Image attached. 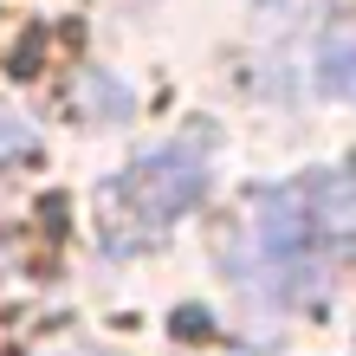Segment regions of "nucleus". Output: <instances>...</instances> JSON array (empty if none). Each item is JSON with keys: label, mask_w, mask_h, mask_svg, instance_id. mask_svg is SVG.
<instances>
[{"label": "nucleus", "mask_w": 356, "mask_h": 356, "mask_svg": "<svg viewBox=\"0 0 356 356\" xmlns=\"http://www.w3.org/2000/svg\"><path fill=\"white\" fill-rule=\"evenodd\" d=\"M318 85L330 97L356 104V19H337V26L318 39Z\"/></svg>", "instance_id": "obj_2"}, {"label": "nucleus", "mask_w": 356, "mask_h": 356, "mask_svg": "<svg viewBox=\"0 0 356 356\" xmlns=\"http://www.w3.org/2000/svg\"><path fill=\"white\" fill-rule=\"evenodd\" d=\"M33 149V130H26V123H13V117H0V162H7V156H26Z\"/></svg>", "instance_id": "obj_3"}, {"label": "nucleus", "mask_w": 356, "mask_h": 356, "mask_svg": "<svg viewBox=\"0 0 356 356\" xmlns=\"http://www.w3.org/2000/svg\"><path fill=\"white\" fill-rule=\"evenodd\" d=\"M201 195H207V156L195 143H169L97 188V227L117 253H130V246L156 240L175 214H188Z\"/></svg>", "instance_id": "obj_1"}]
</instances>
